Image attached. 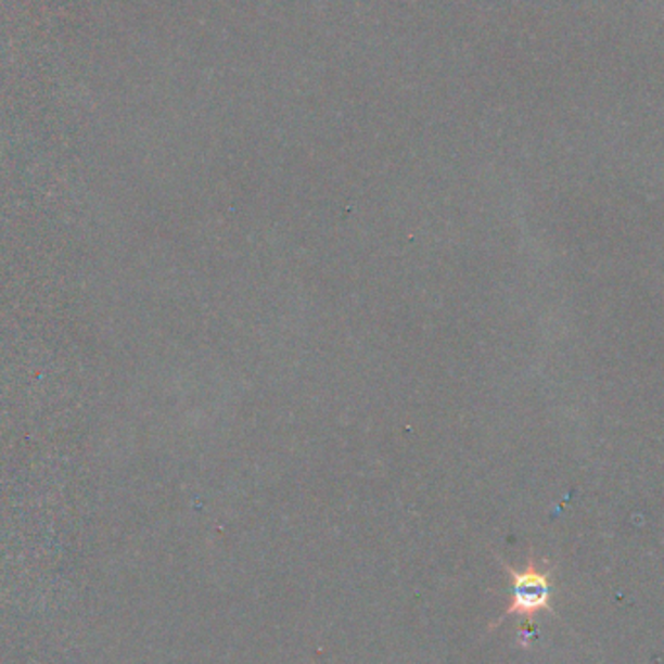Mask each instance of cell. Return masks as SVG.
<instances>
[{
  "label": "cell",
  "instance_id": "cell-1",
  "mask_svg": "<svg viewBox=\"0 0 664 664\" xmlns=\"http://www.w3.org/2000/svg\"><path fill=\"white\" fill-rule=\"evenodd\" d=\"M506 572L511 579V602L506 612L499 616L498 622H494L489 629L498 627L503 620L509 616H519L525 622L533 620L540 612H553L550 599H552V565L546 560H535L528 558L523 570H515L508 563H503Z\"/></svg>",
  "mask_w": 664,
  "mask_h": 664
}]
</instances>
